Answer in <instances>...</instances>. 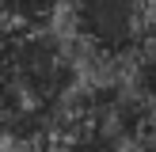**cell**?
I'll return each instance as SVG.
<instances>
[{"mask_svg":"<svg viewBox=\"0 0 156 152\" xmlns=\"http://www.w3.org/2000/svg\"><path fill=\"white\" fill-rule=\"evenodd\" d=\"M73 38L99 61H122L152 42L156 0H69Z\"/></svg>","mask_w":156,"mask_h":152,"instance_id":"6da1fadb","label":"cell"},{"mask_svg":"<svg viewBox=\"0 0 156 152\" xmlns=\"http://www.w3.org/2000/svg\"><path fill=\"white\" fill-rule=\"evenodd\" d=\"M69 8V0H0V15L8 27H50L61 12Z\"/></svg>","mask_w":156,"mask_h":152,"instance_id":"7a4b0ae2","label":"cell"}]
</instances>
